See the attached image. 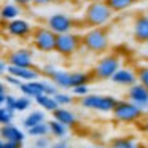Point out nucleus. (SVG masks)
<instances>
[{"mask_svg":"<svg viewBox=\"0 0 148 148\" xmlns=\"http://www.w3.org/2000/svg\"><path fill=\"white\" fill-rule=\"evenodd\" d=\"M113 16V10L105 3V0H94L86 7L84 23L89 27H103Z\"/></svg>","mask_w":148,"mask_h":148,"instance_id":"nucleus-1","label":"nucleus"},{"mask_svg":"<svg viewBox=\"0 0 148 148\" xmlns=\"http://www.w3.org/2000/svg\"><path fill=\"white\" fill-rule=\"evenodd\" d=\"M83 46L91 53H103L108 48V32L103 27H92L81 37Z\"/></svg>","mask_w":148,"mask_h":148,"instance_id":"nucleus-2","label":"nucleus"},{"mask_svg":"<svg viewBox=\"0 0 148 148\" xmlns=\"http://www.w3.org/2000/svg\"><path fill=\"white\" fill-rule=\"evenodd\" d=\"M56 42L58 34L51 30L49 27H37L32 32V43L35 49L42 53H53L56 51Z\"/></svg>","mask_w":148,"mask_h":148,"instance_id":"nucleus-3","label":"nucleus"},{"mask_svg":"<svg viewBox=\"0 0 148 148\" xmlns=\"http://www.w3.org/2000/svg\"><path fill=\"white\" fill-rule=\"evenodd\" d=\"M113 118L121 123H134L143 115V110L131 100H118L113 108Z\"/></svg>","mask_w":148,"mask_h":148,"instance_id":"nucleus-4","label":"nucleus"},{"mask_svg":"<svg viewBox=\"0 0 148 148\" xmlns=\"http://www.w3.org/2000/svg\"><path fill=\"white\" fill-rule=\"evenodd\" d=\"M119 70V58L116 54L103 56L94 67V78L97 80H112V77Z\"/></svg>","mask_w":148,"mask_h":148,"instance_id":"nucleus-5","label":"nucleus"},{"mask_svg":"<svg viewBox=\"0 0 148 148\" xmlns=\"http://www.w3.org/2000/svg\"><path fill=\"white\" fill-rule=\"evenodd\" d=\"M80 45H83L81 37H78L77 34H58V42H56V53L61 54L62 58H70Z\"/></svg>","mask_w":148,"mask_h":148,"instance_id":"nucleus-6","label":"nucleus"},{"mask_svg":"<svg viewBox=\"0 0 148 148\" xmlns=\"http://www.w3.org/2000/svg\"><path fill=\"white\" fill-rule=\"evenodd\" d=\"M48 27L56 34H67L73 30L75 21L64 13H54L48 18Z\"/></svg>","mask_w":148,"mask_h":148,"instance_id":"nucleus-7","label":"nucleus"},{"mask_svg":"<svg viewBox=\"0 0 148 148\" xmlns=\"http://www.w3.org/2000/svg\"><path fill=\"white\" fill-rule=\"evenodd\" d=\"M127 97L131 102L138 105L143 112H148V88H145L142 83H135L129 86Z\"/></svg>","mask_w":148,"mask_h":148,"instance_id":"nucleus-8","label":"nucleus"},{"mask_svg":"<svg viewBox=\"0 0 148 148\" xmlns=\"http://www.w3.org/2000/svg\"><path fill=\"white\" fill-rule=\"evenodd\" d=\"M5 30H7L11 37H16V38H26L27 35L32 34V26H30L26 19H19V18H16V19H13V21L5 23Z\"/></svg>","mask_w":148,"mask_h":148,"instance_id":"nucleus-9","label":"nucleus"},{"mask_svg":"<svg viewBox=\"0 0 148 148\" xmlns=\"http://www.w3.org/2000/svg\"><path fill=\"white\" fill-rule=\"evenodd\" d=\"M7 61L10 65H16V67H32L34 56H32V51H30V49L19 48V49L11 51L10 54H8Z\"/></svg>","mask_w":148,"mask_h":148,"instance_id":"nucleus-10","label":"nucleus"},{"mask_svg":"<svg viewBox=\"0 0 148 148\" xmlns=\"http://www.w3.org/2000/svg\"><path fill=\"white\" fill-rule=\"evenodd\" d=\"M134 40L138 43H148V16L140 14L134 21Z\"/></svg>","mask_w":148,"mask_h":148,"instance_id":"nucleus-11","label":"nucleus"},{"mask_svg":"<svg viewBox=\"0 0 148 148\" xmlns=\"http://www.w3.org/2000/svg\"><path fill=\"white\" fill-rule=\"evenodd\" d=\"M8 73L18 77L23 81H32V80H38L42 72H38L34 67H16V65H10L8 67Z\"/></svg>","mask_w":148,"mask_h":148,"instance_id":"nucleus-12","label":"nucleus"},{"mask_svg":"<svg viewBox=\"0 0 148 148\" xmlns=\"http://www.w3.org/2000/svg\"><path fill=\"white\" fill-rule=\"evenodd\" d=\"M112 81L115 84H119V86H132V84L137 83V73L131 72L129 69H119L115 75L112 77Z\"/></svg>","mask_w":148,"mask_h":148,"instance_id":"nucleus-13","label":"nucleus"},{"mask_svg":"<svg viewBox=\"0 0 148 148\" xmlns=\"http://www.w3.org/2000/svg\"><path fill=\"white\" fill-rule=\"evenodd\" d=\"M0 135H2L3 140L19 142V143H23L24 138H26V134H24L19 127H16V126H13V124H3L2 126V129H0Z\"/></svg>","mask_w":148,"mask_h":148,"instance_id":"nucleus-14","label":"nucleus"},{"mask_svg":"<svg viewBox=\"0 0 148 148\" xmlns=\"http://www.w3.org/2000/svg\"><path fill=\"white\" fill-rule=\"evenodd\" d=\"M53 118L61 121V123H64L69 127H73V126L77 124V116H75V113L70 112V110H67V108H64V107L56 108L54 112H53Z\"/></svg>","mask_w":148,"mask_h":148,"instance_id":"nucleus-15","label":"nucleus"},{"mask_svg":"<svg viewBox=\"0 0 148 148\" xmlns=\"http://www.w3.org/2000/svg\"><path fill=\"white\" fill-rule=\"evenodd\" d=\"M35 102L38 103L43 110H46V112H54L56 108L61 107L58 103V100L54 99V96H49V94H42V96L35 97Z\"/></svg>","mask_w":148,"mask_h":148,"instance_id":"nucleus-16","label":"nucleus"},{"mask_svg":"<svg viewBox=\"0 0 148 148\" xmlns=\"http://www.w3.org/2000/svg\"><path fill=\"white\" fill-rule=\"evenodd\" d=\"M53 83L59 89H69V88H72V73L64 70H58V73L53 77Z\"/></svg>","mask_w":148,"mask_h":148,"instance_id":"nucleus-17","label":"nucleus"},{"mask_svg":"<svg viewBox=\"0 0 148 148\" xmlns=\"http://www.w3.org/2000/svg\"><path fill=\"white\" fill-rule=\"evenodd\" d=\"M46 119V115L43 112H38V110H35V112H30L29 115L26 116V118L23 119V126L26 129L29 127H34V126L40 124V123H45Z\"/></svg>","mask_w":148,"mask_h":148,"instance_id":"nucleus-18","label":"nucleus"},{"mask_svg":"<svg viewBox=\"0 0 148 148\" xmlns=\"http://www.w3.org/2000/svg\"><path fill=\"white\" fill-rule=\"evenodd\" d=\"M19 16V5H13V3H7L2 8V21L8 23V21H13Z\"/></svg>","mask_w":148,"mask_h":148,"instance_id":"nucleus-19","label":"nucleus"},{"mask_svg":"<svg viewBox=\"0 0 148 148\" xmlns=\"http://www.w3.org/2000/svg\"><path fill=\"white\" fill-rule=\"evenodd\" d=\"M49 124V132H51L54 137H58V138H64L65 135H67V127L69 126H65L64 123H61V121H58V119H53V121H49L48 123Z\"/></svg>","mask_w":148,"mask_h":148,"instance_id":"nucleus-20","label":"nucleus"},{"mask_svg":"<svg viewBox=\"0 0 148 148\" xmlns=\"http://www.w3.org/2000/svg\"><path fill=\"white\" fill-rule=\"evenodd\" d=\"M116 102H118V100L112 96H100V102H99V107H97V112H102V113L113 112Z\"/></svg>","mask_w":148,"mask_h":148,"instance_id":"nucleus-21","label":"nucleus"},{"mask_svg":"<svg viewBox=\"0 0 148 148\" xmlns=\"http://www.w3.org/2000/svg\"><path fill=\"white\" fill-rule=\"evenodd\" d=\"M105 3L108 5L110 8L115 11H123V10H127L129 7L135 3V0H105Z\"/></svg>","mask_w":148,"mask_h":148,"instance_id":"nucleus-22","label":"nucleus"},{"mask_svg":"<svg viewBox=\"0 0 148 148\" xmlns=\"http://www.w3.org/2000/svg\"><path fill=\"white\" fill-rule=\"evenodd\" d=\"M48 132H49V124L48 123H40V124L27 129V135L35 137V138L37 137H45V135H48Z\"/></svg>","mask_w":148,"mask_h":148,"instance_id":"nucleus-23","label":"nucleus"},{"mask_svg":"<svg viewBox=\"0 0 148 148\" xmlns=\"http://www.w3.org/2000/svg\"><path fill=\"white\" fill-rule=\"evenodd\" d=\"M100 102V96L99 94H88V96L81 97V105L84 108H89V110H97Z\"/></svg>","mask_w":148,"mask_h":148,"instance_id":"nucleus-24","label":"nucleus"},{"mask_svg":"<svg viewBox=\"0 0 148 148\" xmlns=\"http://www.w3.org/2000/svg\"><path fill=\"white\" fill-rule=\"evenodd\" d=\"M89 81H91L89 73H84V72H75V73H72V88L83 86V84H88Z\"/></svg>","mask_w":148,"mask_h":148,"instance_id":"nucleus-25","label":"nucleus"},{"mask_svg":"<svg viewBox=\"0 0 148 148\" xmlns=\"http://www.w3.org/2000/svg\"><path fill=\"white\" fill-rule=\"evenodd\" d=\"M13 118H14V110L8 108V107H5V105L0 108V123H2V126L3 124H11Z\"/></svg>","mask_w":148,"mask_h":148,"instance_id":"nucleus-26","label":"nucleus"},{"mask_svg":"<svg viewBox=\"0 0 148 148\" xmlns=\"http://www.w3.org/2000/svg\"><path fill=\"white\" fill-rule=\"evenodd\" d=\"M112 148H138V145L134 143L131 138H116L113 140Z\"/></svg>","mask_w":148,"mask_h":148,"instance_id":"nucleus-27","label":"nucleus"},{"mask_svg":"<svg viewBox=\"0 0 148 148\" xmlns=\"http://www.w3.org/2000/svg\"><path fill=\"white\" fill-rule=\"evenodd\" d=\"M29 107H30V97L21 96L16 99V112H26Z\"/></svg>","mask_w":148,"mask_h":148,"instance_id":"nucleus-28","label":"nucleus"},{"mask_svg":"<svg viewBox=\"0 0 148 148\" xmlns=\"http://www.w3.org/2000/svg\"><path fill=\"white\" fill-rule=\"evenodd\" d=\"M58 70H59V69L56 67L54 64H45V65H43V69H42V75H43V77H46V78H49V80H53V77L58 73Z\"/></svg>","mask_w":148,"mask_h":148,"instance_id":"nucleus-29","label":"nucleus"},{"mask_svg":"<svg viewBox=\"0 0 148 148\" xmlns=\"http://www.w3.org/2000/svg\"><path fill=\"white\" fill-rule=\"evenodd\" d=\"M137 80H138V83H142L145 88H148V67L137 69Z\"/></svg>","mask_w":148,"mask_h":148,"instance_id":"nucleus-30","label":"nucleus"},{"mask_svg":"<svg viewBox=\"0 0 148 148\" xmlns=\"http://www.w3.org/2000/svg\"><path fill=\"white\" fill-rule=\"evenodd\" d=\"M54 99L58 100V103L59 105H69V103L72 102V96H69V94H65V92H58L54 96Z\"/></svg>","mask_w":148,"mask_h":148,"instance_id":"nucleus-31","label":"nucleus"},{"mask_svg":"<svg viewBox=\"0 0 148 148\" xmlns=\"http://www.w3.org/2000/svg\"><path fill=\"white\" fill-rule=\"evenodd\" d=\"M3 80H5V83L11 84V86H16V88H19L21 84L24 83L23 80H19L18 77H14V75H11V73H7V75L3 77Z\"/></svg>","mask_w":148,"mask_h":148,"instance_id":"nucleus-32","label":"nucleus"},{"mask_svg":"<svg viewBox=\"0 0 148 148\" xmlns=\"http://www.w3.org/2000/svg\"><path fill=\"white\" fill-rule=\"evenodd\" d=\"M43 86H45V94H49V96H56L59 92V88L56 86L54 83H49V81H43Z\"/></svg>","mask_w":148,"mask_h":148,"instance_id":"nucleus-33","label":"nucleus"},{"mask_svg":"<svg viewBox=\"0 0 148 148\" xmlns=\"http://www.w3.org/2000/svg\"><path fill=\"white\" fill-rule=\"evenodd\" d=\"M34 145L38 147V148H49V147H51V140H49L46 135H45V137H37L35 142H34Z\"/></svg>","mask_w":148,"mask_h":148,"instance_id":"nucleus-34","label":"nucleus"},{"mask_svg":"<svg viewBox=\"0 0 148 148\" xmlns=\"http://www.w3.org/2000/svg\"><path fill=\"white\" fill-rule=\"evenodd\" d=\"M19 89H21V92H23L24 96L30 97V99H35V92H34V89L30 88V84L27 83V81H26V83H23V84H21V86H19Z\"/></svg>","mask_w":148,"mask_h":148,"instance_id":"nucleus-35","label":"nucleus"},{"mask_svg":"<svg viewBox=\"0 0 148 148\" xmlns=\"http://www.w3.org/2000/svg\"><path fill=\"white\" fill-rule=\"evenodd\" d=\"M72 92H73L75 96H78V97H84V96H88V94H89V89H88V84H83V86L72 88Z\"/></svg>","mask_w":148,"mask_h":148,"instance_id":"nucleus-36","label":"nucleus"},{"mask_svg":"<svg viewBox=\"0 0 148 148\" xmlns=\"http://www.w3.org/2000/svg\"><path fill=\"white\" fill-rule=\"evenodd\" d=\"M21 147H23V143H19V142H10V140H3V138L0 142V148H21Z\"/></svg>","mask_w":148,"mask_h":148,"instance_id":"nucleus-37","label":"nucleus"},{"mask_svg":"<svg viewBox=\"0 0 148 148\" xmlns=\"http://www.w3.org/2000/svg\"><path fill=\"white\" fill-rule=\"evenodd\" d=\"M8 94H10V91L7 89V84L2 83L0 84V103H2V105H5V100H7Z\"/></svg>","mask_w":148,"mask_h":148,"instance_id":"nucleus-38","label":"nucleus"},{"mask_svg":"<svg viewBox=\"0 0 148 148\" xmlns=\"http://www.w3.org/2000/svg\"><path fill=\"white\" fill-rule=\"evenodd\" d=\"M16 99H18V97L8 94L7 100H5V107H8V108H11V110H14V112H16Z\"/></svg>","mask_w":148,"mask_h":148,"instance_id":"nucleus-39","label":"nucleus"},{"mask_svg":"<svg viewBox=\"0 0 148 148\" xmlns=\"http://www.w3.org/2000/svg\"><path fill=\"white\" fill-rule=\"evenodd\" d=\"M8 67H10V64H8V61L7 59H3V61H2V64H0V72H2V73H7L8 72Z\"/></svg>","mask_w":148,"mask_h":148,"instance_id":"nucleus-40","label":"nucleus"},{"mask_svg":"<svg viewBox=\"0 0 148 148\" xmlns=\"http://www.w3.org/2000/svg\"><path fill=\"white\" fill-rule=\"evenodd\" d=\"M16 5H19V7H29V5H32V0H13Z\"/></svg>","mask_w":148,"mask_h":148,"instance_id":"nucleus-41","label":"nucleus"},{"mask_svg":"<svg viewBox=\"0 0 148 148\" xmlns=\"http://www.w3.org/2000/svg\"><path fill=\"white\" fill-rule=\"evenodd\" d=\"M46 3H48V0H32V5H35V7H43Z\"/></svg>","mask_w":148,"mask_h":148,"instance_id":"nucleus-42","label":"nucleus"},{"mask_svg":"<svg viewBox=\"0 0 148 148\" xmlns=\"http://www.w3.org/2000/svg\"><path fill=\"white\" fill-rule=\"evenodd\" d=\"M53 148H67V142L62 140V142H59V143H56Z\"/></svg>","mask_w":148,"mask_h":148,"instance_id":"nucleus-43","label":"nucleus"},{"mask_svg":"<svg viewBox=\"0 0 148 148\" xmlns=\"http://www.w3.org/2000/svg\"><path fill=\"white\" fill-rule=\"evenodd\" d=\"M143 129H145V132L148 134V118H147V121H145V126H143Z\"/></svg>","mask_w":148,"mask_h":148,"instance_id":"nucleus-44","label":"nucleus"},{"mask_svg":"<svg viewBox=\"0 0 148 148\" xmlns=\"http://www.w3.org/2000/svg\"><path fill=\"white\" fill-rule=\"evenodd\" d=\"M48 2H61V0H48Z\"/></svg>","mask_w":148,"mask_h":148,"instance_id":"nucleus-45","label":"nucleus"},{"mask_svg":"<svg viewBox=\"0 0 148 148\" xmlns=\"http://www.w3.org/2000/svg\"><path fill=\"white\" fill-rule=\"evenodd\" d=\"M29 148H38V147H35V145H32V147H29Z\"/></svg>","mask_w":148,"mask_h":148,"instance_id":"nucleus-46","label":"nucleus"},{"mask_svg":"<svg viewBox=\"0 0 148 148\" xmlns=\"http://www.w3.org/2000/svg\"><path fill=\"white\" fill-rule=\"evenodd\" d=\"M69 2H77V0H69Z\"/></svg>","mask_w":148,"mask_h":148,"instance_id":"nucleus-47","label":"nucleus"},{"mask_svg":"<svg viewBox=\"0 0 148 148\" xmlns=\"http://www.w3.org/2000/svg\"><path fill=\"white\" fill-rule=\"evenodd\" d=\"M147 16H148V13H147Z\"/></svg>","mask_w":148,"mask_h":148,"instance_id":"nucleus-48","label":"nucleus"},{"mask_svg":"<svg viewBox=\"0 0 148 148\" xmlns=\"http://www.w3.org/2000/svg\"><path fill=\"white\" fill-rule=\"evenodd\" d=\"M147 45H148V43H147Z\"/></svg>","mask_w":148,"mask_h":148,"instance_id":"nucleus-49","label":"nucleus"}]
</instances>
